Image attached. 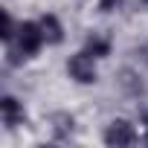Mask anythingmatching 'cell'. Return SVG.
I'll list each match as a JSON object with an SVG mask.
<instances>
[{"label": "cell", "mask_w": 148, "mask_h": 148, "mask_svg": "<svg viewBox=\"0 0 148 148\" xmlns=\"http://www.w3.org/2000/svg\"><path fill=\"white\" fill-rule=\"evenodd\" d=\"M67 73H70V79L79 82V84H93V82H96V64H93V55H90V52H76V55H70Z\"/></svg>", "instance_id": "obj_1"}, {"label": "cell", "mask_w": 148, "mask_h": 148, "mask_svg": "<svg viewBox=\"0 0 148 148\" xmlns=\"http://www.w3.org/2000/svg\"><path fill=\"white\" fill-rule=\"evenodd\" d=\"M44 29H41V23H32V21H26V23H21L18 26V49L23 52V55H35L41 47H44Z\"/></svg>", "instance_id": "obj_2"}, {"label": "cell", "mask_w": 148, "mask_h": 148, "mask_svg": "<svg viewBox=\"0 0 148 148\" xmlns=\"http://www.w3.org/2000/svg\"><path fill=\"white\" fill-rule=\"evenodd\" d=\"M105 142L108 145H134L136 142V131L128 119H113L105 131Z\"/></svg>", "instance_id": "obj_3"}, {"label": "cell", "mask_w": 148, "mask_h": 148, "mask_svg": "<svg viewBox=\"0 0 148 148\" xmlns=\"http://www.w3.org/2000/svg\"><path fill=\"white\" fill-rule=\"evenodd\" d=\"M0 116H3L6 128H18L26 119V110H23V105L15 96H3V99H0Z\"/></svg>", "instance_id": "obj_4"}, {"label": "cell", "mask_w": 148, "mask_h": 148, "mask_svg": "<svg viewBox=\"0 0 148 148\" xmlns=\"http://www.w3.org/2000/svg\"><path fill=\"white\" fill-rule=\"evenodd\" d=\"M38 23H41V29H44L47 44H61V41H64V29H61V21H58L55 15H44Z\"/></svg>", "instance_id": "obj_5"}, {"label": "cell", "mask_w": 148, "mask_h": 148, "mask_svg": "<svg viewBox=\"0 0 148 148\" xmlns=\"http://www.w3.org/2000/svg\"><path fill=\"white\" fill-rule=\"evenodd\" d=\"M84 52H90L93 58H105V55H110V41L108 38H99V35H90Z\"/></svg>", "instance_id": "obj_6"}, {"label": "cell", "mask_w": 148, "mask_h": 148, "mask_svg": "<svg viewBox=\"0 0 148 148\" xmlns=\"http://www.w3.org/2000/svg\"><path fill=\"white\" fill-rule=\"evenodd\" d=\"M73 125H76V122H73L70 113H55V116H52V131H55L58 139L70 136V134H73Z\"/></svg>", "instance_id": "obj_7"}, {"label": "cell", "mask_w": 148, "mask_h": 148, "mask_svg": "<svg viewBox=\"0 0 148 148\" xmlns=\"http://www.w3.org/2000/svg\"><path fill=\"white\" fill-rule=\"evenodd\" d=\"M15 32H18V26H15V21H12V15L9 12H3V32H0V38H3L6 44L15 38Z\"/></svg>", "instance_id": "obj_8"}, {"label": "cell", "mask_w": 148, "mask_h": 148, "mask_svg": "<svg viewBox=\"0 0 148 148\" xmlns=\"http://www.w3.org/2000/svg\"><path fill=\"white\" fill-rule=\"evenodd\" d=\"M119 3H122V0H99V9H102V12H113Z\"/></svg>", "instance_id": "obj_9"}, {"label": "cell", "mask_w": 148, "mask_h": 148, "mask_svg": "<svg viewBox=\"0 0 148 148\" xmlns=\"http://www.w3.org/2000/svg\"><path fill=\"white\" fill-rule=\"evenodd\" d=\"M145 3H148V0H145Z\"/></svg>", "instance_id": "obj_10"}, {"label": "cell", "mask_w": 148, "mask_h": 148, "mask_svg": "<svg viewBox=\"0 0 148 148\" xmlns=\"http://www.w3.org/2000/svg\"><path fill=\"white\" fill-rule=\"evenodd\" d=\"M145 125H148V122H145Z\"/></svg>", "instance_id": "obj_11"}]
</instances>
